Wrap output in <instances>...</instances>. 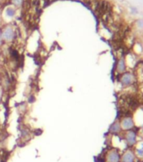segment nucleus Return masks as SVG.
<instances>
[{"label": "nucleus", "mask_w": 143, "mask_h": 162, "mask_svg": "<svg viewBox=\"0 0 143 162\" xmlns=\"http://www.w3.org/2000/svg\"><path fill=\"white\" fill-rule=\"evenodd\" d=\"M0 33L4 44H12L17 40L18 30L13 24H4L0 28Z\"/></svg>", "instance_id": "1"}, {"label": "nucleus", "mask_w": 143, "mask_h": 162, "mask_svg": "<svg viewBox=\"0 0 143 162\" xmlns=\"http://www.w3.org/2000/svg\"><path fill=\"white\" fill-rule=\"evenodd\" d=\"M17 16V8L11 4H8L2 9L1 20L4 24H12Z\"/></svg>", "instance_id": "2"}, {"label": "nucleus", "mask_w": 143, "mask_h": 162, "mask_svg": "<svg viewBox=\"0 0 143 162\" xmlns=\"http://www.w3.org/2000/svg\"><path fill=\"white\" fill-rule=\"evenodd\" d=\"M106 162H120L121 161V155L116 149H111L107 151L105 155Z\"/></svg>", "instance_id": "3"}, {"label": "nucleus", "mask_w": 143, "mask_h": 162, "mask_svg": "<svg viewBox=\"0 0 143 162\" xmlns=\"http://www.w3.org/2000/svg\"><path fill=\"white\" fill-rule=\"evenodd\" d=\"M120 80L123 86H129L133 82V77H132V74H130V73H124L122 74Z\"/></svg>", "instance_id": "4"}, {"label": "nucleus", "mask_w": 143, "mask_h": 162, "mask_svg": "<svg viewBox=\"0 0 143 162\" xmlns=\"http://www.w3.org/2000/svg\"><path fill=\"white\" fill-rule=\"evenodd\" d=\"M120 124H121V128H123L124 130H129L133 127L134 123H133V120L130 118H125L122 119Z\"/></svg>", "instance_id": "5"}, {"label": "nucleus", "mask_w": 143, "mask_h": 162, "mask_svg": "<svg viewBox=\"0 0 143 162\" xmlns=\"http://www.w3.org/2000/svg\"><path fill=\"white\" fill-rule=\"evenodd\" d=\"M125 138H126V142L128 143L129 145H133V144H135L136 140V135L134 132H132V131L128 132V133H126Z\"/></svg>", "instance_id": "6"}, {"label": "nucleus", "mask_w": 143, "mask_h": 162, "mask_svg": "<svg viewBox=\"0 0 143 162\" xmlns=\"http://www.w3.org/2000/svg\"><path fill=\"white\" fill-rule=\"evenodd\" d=\"M121 160V162H134V155L132 152L127 151L123 155Z\"/></svg>", "instance_id": "7"}, {"label": "nucleus", "mask_w": 143, "mask_h": 162, "mask_svg": "<svg viewBox=\"0 0 143 162\" xmlns=\"http://www.w3.org/2000/svg\"><path fill=\"white\" fill-rule=\"evenodd\" d=\"M125 68H126V66H125V60H124V58H120L118 61V63H117V68H116L117 72L120 74H122L125 72Z\"/></svg>", "instance_id": "8"}, {"label": "nucleus", "mask_w": 143, "mask_h": 162, "mask_svg": "<svg viewBox=\"0 0 143 162\" xmlns=\"http://www.w3.org/2000/svg\"><path fill=\"white\" fill-rule=\"evenodd\" d=\"M121 130V124L119 123H113L111 125V127H110V128H109V132L111 133H113V134H116V133H120Z\"/></svg>", "instance_id": "9"}, {"label": "nucleus", "mask_w": 143, "mask_h": 162, "mask_svg": "<svg viewBox=\"0 0 143 162\" xmlns=\"http://www.w3.org/2000/svg\"><path fill=\"white\" fill-rule=\"evenodd\" d=\"M9 1H10L9 4L13 5L14 7H15L18 9V8H20L23 7L25 0H9Z\"/></svg>", "instance_id": "10"}, {"label": "nucleus", "mask_w": 143, "mask_h": 162, "mask_svg": "<svg viewBox=\"0 0 143 162\" xmlns=\"http://www.w3.org/2000/svg\"><path fill=\"white\" fill-rule=\"evenodd\" d=\"M20 135H21L22 139H29V136H30V133L27 128H23L20 131Z\"/></svg>", "instance_id": "11"}, {"label": "nucleus", "mask_w": 143, "mask_h": 162, "mask_svg": "<svg viewBox=\"0 0 143 162\" xmlns=\"http://www.w3.org/2000/svg\"><path fill=\"white\" fill-rule=\"evenodd\" d=\"M36 96H34L33 94H30V95L28 96V98H27V101H28L29 104L35 103V102H36Z\"/></svg>", "instance_id": "12"}, {"label": "nucleus", "mask_w": 143, "mask_h": 162, "mask_svg": "<svg viewBox=\"0 0 143 162\" xmlns=\"http://www.w3.org/2000/svg\"><path fill=\"white\" fill-rule=\"evenodd\" d=\"M137 154L139 156H143V143L141 144V147L137 149Z\"/></svg>", "instance_id": "13"}, {"label": "nucleus", "mask_w": 143, "mask_h": 162, "mask_svg": "<svg viewBox=\"0 0 143 162\" xmlns=\"http://www.w3.org/2000/svg\"><path fill=\"white\" fill-rule=\"evenodd\" d=\"M4 93V88L0 85V104L2 103V101H3Z\"/></svg>", "instance_id": "14"}, {"label": "nucleus", "mask_w": 143, "mask_h": 162, "mask_svg": "<svg viewBox=\"0 0 143 162\" xmlns=\"http://www.w3.org/2000/svg\"><path fill=\"white\" fill-rule=\"evenodd\" d=\"M137 25H138V27L139 28H143V20H137Z\"/></svg>", "instance_id": "15"}, {"label": "nucleus", "mask_w": 143, "mask_h": 162, "mask_svg": "<svg viewBox=\"0 0 143 162\" xmlns=\"http://www.w3.org/2000/svg\"><path fill=\"white\" fill-rule=\"evenodd\" d=\"M4 45V42H3V40H2V37H1V33H0V46Z\"/></svg>", "instance_id": "16"}, {"label": "nucleus", "mask_w": 143, "mask_h": 162, "mask_svg": "<svg viewBox=\"0 0 143 162\" xmlns=\"http://www.w3.org/2000/svg\"><path fill=\"white\" fill-rule=\"evenodd\" d=\"M2 124V120H1V117H0V126Z\"/></svg>", "instance_id": "17"}, {"label": "nucleus", "mask_w": 143, "mask_h": 162, "mask_svg": "<svg viewBox=\"0 0 143 162\" xmlns=\"http://www.w3.org/2000/svg\"><path fill=\"white\" fill-rule=\"evenodd\" d=\"M0 63H1V56H0Z\"/></svg>", "instance_id": "18"}, {"label": "nucleus", "mask_w": 143, "mask_h": 162, "mask_svg": "<svg viewBox=\"0 0 143 162\" xmlns=\"http://www.w3.org/2000/svg\"><path fill=\"white\" fill-rule=\"evenodd\" d=\"M0 142H1V139H0Z\"/></svg>", "instance_id": "19"}, {"label": "nucleus", "mask_w": 143, "mask_h": 162, "mask_svg": "<svg viewBox=\"0 0 143 162\" xmlns=\"http://www.w3.org/2000/svg\"><path fill=\"white\" fill-rule=\"evenodd\" d=\"M0 3H1V0H0Z\"/></svg>", "instance_id": "20"}]
</instances>
